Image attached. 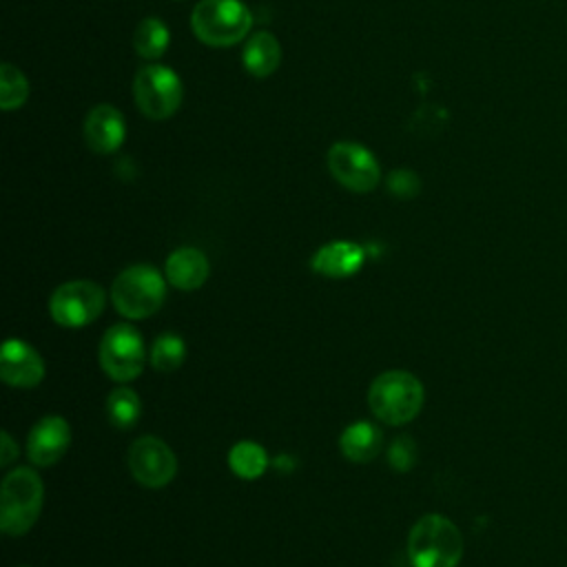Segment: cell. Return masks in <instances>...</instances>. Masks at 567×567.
Returning <instances> with one entry per match:
<instances>
[{
    "label": "cell",
    "instance_id": "obj_1",
    "mask_svg": "<svg viewBox=\"0 0 567 567\" xmlns=\"http://www.w3.org/2000/svg\"><path fill=\"white\" fill-rule=\"evenodd\" d=\"M412 567H456L463 558V534L443 514L421 516L408 536Z\"/></svg>",
    "mask_w": 567,
    "mask_h": 567
},
{
    "label": "cell",
    "instance_id": "obj_2",
    "mask_svg": "<svg viewBox=\"0 0 567 567\" xmlns=\"http://www.w3.org/2000/svg\"><path fill=\"white\" fill-rule=\"evenodd\" d=\"M423 383L408 370H388L379 374L368 390L372 414L388 425L410 423L423 408Z\"/></svg>",
    "mask_w": 567,
    "mask_h": 567
},
{
    "label": "cell",
    "instance_id": "obj_3",
    "mask_svg": "<svg viewBox=\"0 0 567 567\" xmlns=\"http://www.w3.org/2000/svg\"><path fill=\"white\" fill-rule=\"evenodd\" d=\"M44 485L35 470L16 467L2 478L0 487V529L7 536L27 534L42 509Z\"/></svg>",
    "mask_w": 567,
    "mask_h": 567
},
{
    "label": "cell",
    "instance_id": "obj_4",
    "mask_svg": "<svg viewBox=\"0 0 567 567\" xmlns=\"http://www.w3.org/2000/svg\"><path fill=\"white\" fill-rule=\"evenodd\" d=\"M166 299V284L157 268L148 264H135L124 268L113 286L111 301L115 310L126 319H146L155 315Z\"/></svg>",
    "mask_w": 567,
    "mask_h": 567
},
{
    "label": "cell",
    "instance_id": "obj_5",
    "mask_svg": "<svg viewBox=\"0 0 567 567\" xmlns=\"http://www.w3.org/2000/svg\"><path fill=\"white\" fill-rule=\"evenodd\" d=\"M193 33L208 47H230L241 42L252 13L241 0H199L190 13Z\"/></svg>",
    "mask_w": 567,
    "mask_h": 567
},
{
    "label": "cell",
    "instance_id": "obj_6",
    "mask_svg": "<svg viewBox=\"0 0 567 567\" xmlns=\"http://www.w3.org/2000/svg\"><path fill=\"white\" fill-rule=\"evenodd\" d=\"M133 97L144 117L166 120L182 104V80L171 66L146 64L133 80Z\"/></svg>",
    "mask_w": 567,
    "mask_h": 567
},
{
    "label": "cell",
    "instance_id": "obj_7",
    "mask_svg": "<svg viewBox=\"0 0 567 567\" xmlns=\"http://www.w3.org/2000/svg\"><path fill=\"white\" fill-rule=\"evenodd\" d=\"M106 303L102 286L89 279H75L58 286L49 299V315L58 326L82 328L93 323Z\"/></svg>",
    "mask_w": 567,
    "mask_h": 567
},
{
    "label": "cell",
    "instance_id": "obj_8",
    "mask_svg": "<svg viewBox=\"0 0 567 567\" xmlns=\"http://www.w3.org/2000/svg\"><path fill=\"white\" fill-rule=\"evenodd\" d=\"M100 365L117 383L133 381L144 368V339L131 323L111 326L100 341Z\"/></svg>",
    "mask_w": 567,
    "mask_h": 567
},
{
    "label": "cell",
    "instance_id": "obj_9",
    "mask_svg": "<svg viewBox=\"0 0 567 567\" xmlns=\"http://www.w3.org/2000/svg\"><path fill=\"white\" fill-rule=\"evenodd\" d=\"M330 175L352 193H370L381 179L377 157L357 142H337L328 148Z\"/></svg>",
    "mask_w": 567,
    "mask_h": 567
},
{
    "label": "cell",
    "instance_id": "obj_10",
    "mask_svg": "<svg viewBox=\"0 0 567 567\" xmlns=\"http://www.w3.org/2000/svg\"><path fill=\"white\" fill-rule=\"evenodd\" d=\"M128 470L133 478L148 489L166 487L177 474V458L173 450L157 436H140L128 447Z\"/></svg>",
    "mask_w": 567,
    "mask_h": 567
},
{
    "label": "cell",
    "instance_id": "obj_11",
    "mask_svg": "<svg viewBox=\"0 0 567 567\" xmlns=\"http://www.w3.org/2000/svg\"><path fill=\"white\" fill-rule=\"evenodd\" d=\"M71 443V425L60 414L42 416L29 432L27 454L38 467H49L58 463Z\"/></svg>",
    "mask_w": 567,
    "mask_h": 567
},
{
    "label": "cell",
    "instance_id": "obj_12",
    "mask_svg": "<svg viewBox=\"0 0 567 567\" xmlns=\"http://www.w3.org/2000/svg\"><path fill=\"white\" fill-rule=\"evenodd\" d=\"M0 377L11 388H35L44 379V361L22 339H7L0 352Z\"/></svg>",
    "mask_w": 567,
    "mask_h": 567
},
{
    "label": "cell",
    "instance_id": "obj_13",
    "mask_svg": "<svg viewBox=\"0 0 567 567\" xmlns=\"http://www.w3.org/2000/svg\"><path fill=\"white\" fill-rule=\"evenodd\" d=\"M126 137L124 115L113 104H97L84 120V142L100 155L115 153Z\"/></svg>",
    "mask_w": 567,
    "mask_h": 567
},
{
    "label": "cell",
    "instance_id": "obj_14",
    "mask_svg": "<svg viewBox=\"0 0 567 567\" xmlns=\"http://www.w3.org/2000/svg\"><path fill=\"white\" fill-rule=\"evenodd\" d=\"M365 261V250L354 241H330L321 246L312 259V272L330 279H346L361 270Z\"/></svg>",
    "mask_w": 567,
    "mask_h": 567
},
{
    "label": "cell",
    "instance_id": "obj_15",
    "mask_svg": "<svg viewBox=\"0 0 567 567\" xmlns=\"http://www.w3.org/2000/svg\"><path fill=\"white\" fill-rule=\"evenodd\" d=\"M164 272H166V279L171 286H175L184 292H190L206 284L210 266H208L206 255L199 248L184 246V248L173 250L166 257Z\"/></svg>",
    "mask_w": 567,
    "mask_h": 567
},
{
    "label": "cell",
    "instance_id": "obj_16",
    "mask_svg": "<svg viewBox=\"0 0 567 567\" xmlns=\"http://www.w3.org/2000/svg\"><path fill=\"white\" fill-rule=\"evenodd\" d=\"M339 447L348 461L370 463L383 447V432L370 421H357L341 432Z\"/></svg>",
    "mask_w": 567,
    "mask_h": 567
},
{
    "label": "cell",
    "instance_id": "obj_17",
    "mask_svg": "<svg viewBox=\"0 0 567 567\" xmlns=\"http://www.w3.org/2000/svg\"><path fill=\"white\" fill-rule=\"evenodd\" d=\"M244 69L255 78L272 75L281 64V44L270 31H257L250 35L241 51Z\"/></svg>",
    "mask_w": 567,
    "mask_h": 567
},
{
    "label": "cell",
    "instance_id": "obj_18",
    "mask_svg": "<svg viewBox=\"0 0 567 567\" xmlns=\"http://www.w3.org/2000/svg\"><path fill=\"white\" fill-rule=\"evenodd\" d=\"M104 410H106V416H109L111 425H115L117 430H128L140 419L142 401H140V394L135 390H131L126 385H120V388L109 392Z\"/></svg>",
    "mask_w": 567,
    "mask_h": 567
},
{
    "label": "cell",
    "instance_id": "obj_19",
    "mask_svg": "<svg viewBox=\"0 0 567 567\" xmlns=\"http://www.w3.org/2000/svg\"><path fill=\"white\" fill-rule=\"evenodd\" d=\"M228 465L239 478H259L268 467L266 450L255 441H239L228 452Z\"/></svg>",
    "mask_w": 567,
    "mask_h": 567
},
{
    "label": "cell",
    "instance_id": "obj_20",
    "mask_svg": "<svg viewBox=\"0 0 567 567\" xmlns=\"http://www.w3.org/2000/svg\"><path fill=\"white\" fill-rule=\"evenodd\" d=\"M171 42V33L166 29V24L159 18H144L133 33V47L137 51V55L146 58V60H157L164 55V51L168 49Z\"/></svg>",
    "mask_w": 567,
    "mask_h": 567
},
{
    "label": "cell",
    "instance_id": "obj_21",
    "mask_svg": "<svg viewBox=\"0 0 567 567\" xmlns=\"http://www.w3.org/2000/svg\"><path fill=\"white\" fill-rule=\"evenodd\" d=\"M29 97V80L24 78V73L4 62L0 66V106L2 111H16L20 109Z\"/></svg>",
    "mask_w": 567,
    "mask_h": 567
},
{
    "label": "cell",
    "instance_id": "obj_22",
    "mask_svg": "<svg viewBox=\"0 0 567 567\" xmlns=\"http://www.w3.org/2000/svg\"><path fill=\"white\" fill-rule=\"evenodd\" d=\"M186 359V343L179 334L166 332L155 339L151 350V363L157 372H173Z\"/></svg>",
    "mask_w": 567,
    "mask_h": 567
},
{
    "label": "cell",
    "instance_id": "obj_23",
    "mask_svg": "<svg viewBox=\"0 0 567 567\" xmlns=\"http://www.w3.org/2000/svg\"><path fill=\"white\" fill-rule=\"evenodd\" d=\"M388 190L396 195L399 199H412L421 190V179L414 171L410 168H394L388 175Z\"/></svg>",
    "mask_w": 567,
    "mask_h": 567
},
{
    "label": "cell",
    "instance_id": "obj_24",
    "mask_svg": "<svg viewBox=\"0 0 567 567\" xmlns=\"http://www.w3.org/2000/svg\"><path fill=\"white\" fill-rule=\"evenodd\" d=\"M388 461L396 472H408L416 461V445L410 436H396L390 445Z\"/></svg>",
    "mask_w": 567,
    "mask_h": 567
},
{
    "label": "cell",
    "instance_id": "obj_25",
    "mask_svg": "<svg viewBox=\"0 0 567 567\" xmlns=\"http://www.w3.org/2000/svg\"><path fill=\"white\" fill-rule=\"evenodd\" d=\"M18 456V445L13 443L9 432H2V452H0V465L7 467Z\"/></svg>",
    "mask_w": 567,
    "mask_h": 567
}]
</instances>
